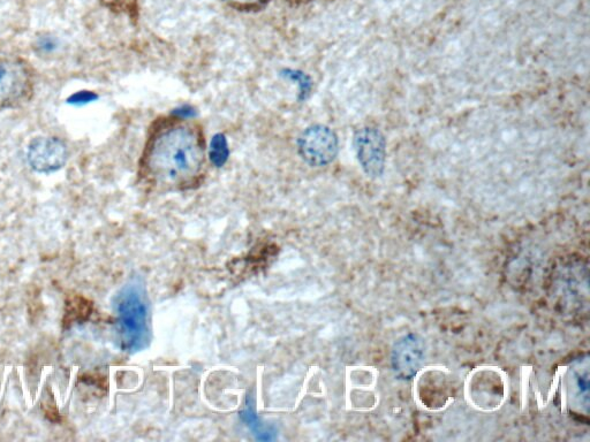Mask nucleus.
<instances>
[{"label":"nucleus","mask_w":590,"mask_h":442,"mask_svg":"<svg viewBox=\"0 0 590 442\" xmlns=\"http://www.w3.org/2000/svg\"><path fill=\"white\" fill-rule=\"evenodd\" d=\"M203 157L198 133L187 126H176L166 129L153 141L148 164L156 178L169 184H183L200 172Z\"/></svg>","instance_id":"nucleus-1"},{"label":"nucleus","mask_w":590,"mask_h":442,"mask_svg":"<svg viewBox=\"0 0 590 442\" xmlns=\"http://www.w3.org/2000/svg\"><path fill=\"white\" fill-rule=\"evenodd\" d=\"M120 348L126 353L142 352L150 345L151 325L149 301L138 281L121 287L113 299Z\"/></svg>","instance_id":"nucleus-2"},{"label":"nucleus","mask_w":590,"mask_h":442,"mask_svg":"<svg viewBox=\"0 0 590 442\" xmlns=\"http://www.w3.org/2000/svg\"><path fill=\"white\" fill-rule=\"evenodd\" d=\"M35 74L18 56L0 52V111L18 108L32 99Z\"/></svg>","instance_id":"nucleus-3"},{"label":"nucleus","mask_w":590,"mask_h":442,"mask_svg":"<svg viewBox=\"0 0 590 442\" xmlns=\"http://www.w3.org/2000/svg\"><path fill=\"white\" fill-rule=\"evenodd\" d=\"M426 361V344L420 335L408 333L392 347L391 364L399 380H412Z\"/></svg>","instance_id":"nucleus-4"},{"label":"nucleus","mask_w":590,"mask_h":442,"mask_svg":"<svg viewBox=\"0 0 590 442\" xmlns=\"http://www.w3.org/2000/svg\"><path fill=\"white\" fill-rule=\"evenodd\" d=\"M299 151L309 165L322 167L334 162L338 154V139L330 128L313 126L299 140Z\"/></svg>","instance_id":"nucleus-5"},{"label":"nucleus","mask_w":590,"mask_h":442,"mask_svg":"<svg viewBox=\"0 0 590 442\" xmlns=\"http://www.w3.org/2000/svg\"><path fill=\"white\" fill-rule=\"evenodd\" d=\"M355 152L359 163L370 178H378L384 172L385 140L374 128H363L354 137Z\"/></svg>","instance_id":"nucleus-6"},{"label":"nucleus","mask_w":590,"mask_h":442,"mask_svg":"<svg viewBox=\"0 0 590 442\" xmlns=\"http://www.w3.org/2000/svg\"><path fill=\"white\" fill-rule=\"evenodd\" d=\"M65 156V149L58 141L41 140L30 148L29 159L37 171L48 172L62 166L65 163Z\"/></svg>","instance_id":"nucleus-7"},{"label":"nucleus","mask_w":590,"mask_h":442,"mask_svg":"<svg viewBox=\"0 0 590 442\" xmlns=\"http://www.w3.org/2000/svg\"><path fill=\"white\" fill-rule=\"evenodd\" d=\"M242 422H244L249 430H251L256 439L262 441H271L275 439L276 431L271 426L264 425L259 416L256 415L254 408L251 405L241 411L240 414Z\"/></svg>","instance_id":"nucleus-8"},{"label":"nucleus","mask_w":590,"mask_h":442,"mask_svg":"<svg viewBox=\"0 0 590 442\" xmlns=\"http://www.w3.org/2000/svg\"><path fill=\"white\" fill-rule=\"evenodd\" d=\"M226 142L223 136H216L213 143H211L210 156L216 166H222L225 163L226 156H228V149H226Z\"/></svg>","instance_id":"nucleus-9"}]
</instances>
